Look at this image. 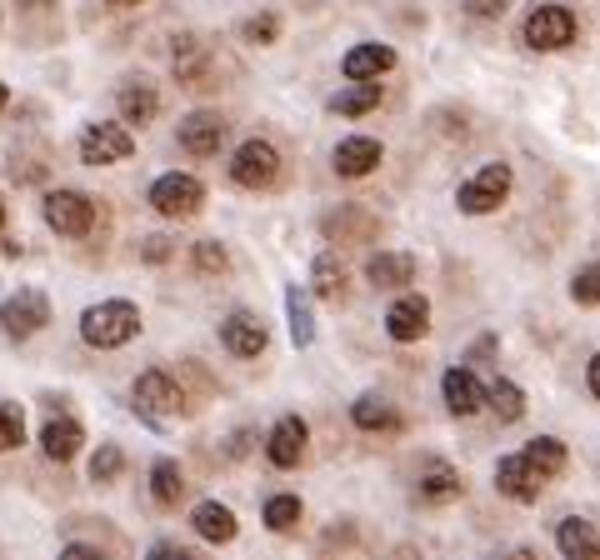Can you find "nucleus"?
Returning a JSON list of instances; mask_svg holds the SVG:
<instances>
[{
  "instance_id": "1",
  "label": "nucleus",
  "mask_w": 600,
  "mask_h": 560,
  "mask_svg": "<svg viewBox=\"0 0 600 560\" xmlns=\"http://www.w3.org/2000/svg\"><path fill=\"white\" fill-rule=\"evenodd\" d=\"M80 335H86V345H96V351H116V345L141 335V311H135L131 301H100L80 315Z\"/></svg>"
},
{
  "instance_id": "2",
  "label": "nucleus",
  "mask_w": 600,
  "mask_h": 560,
  "mask_svg": "<svg viewBox=\"0 0 600 560\" xmlns=\"http://www.w3.org/2000/svg\"><path fill=\"white\" fill-rule=\"evenodd\" d=\"M505 195H511V165L495 161V165L476 171L466 185H460V191H456V205L466 211V216H491V211H501Z\"/></svg>"
},
{
  "instance_id": "3",
  "label": "nucleus",
  "mask_w": 600,
  "mask_h": 560,
  "mask_svg": "<svg viewBox=\"0 0 600 560\" xmlns=\"http://www.w3.org/2000/svg\"><path fill=\"white\" fill-rule=\"evenodd\" d=\"M45 226L66 240L90 236V226H96V201L80 191H51L45 195Z\"/></svg>"
},
{
  "instance_id": "4",
  "label": "nucleus",
  "mask_w": 600,
  "mask_h": 560,
  "mask_svg": "<svg viewBox=\"0 0 600 560\" xmlns=\"http://www.w3.org/2000/svg\"><path fill=\"white\" fill-rule=\"evenodd\" d=\"M200 201H206V185H200L196 175L171 171V175H161V181L151 185L155 216H165V220H186V216H196Z\"/></svg>"
},
{
  "instance_id": "5",
  "label": "nucleus",
  "mask_w": 600,
  "mask_h": 560,
  "mask_svg": "<svg viewBox=\"0 0 600 560\" xmlns=\"http://www.w3.org/2000/svg\"><path fill=\"white\" fill-rule=\"evenodd\" d=\"M275 175H281V151L271 140H246L230 161V181L246 191H265V185H275Z\"/></svg>"
},
{
  "instance_id": "6",
  "label": "nucleus",
  "mask_w": 600,
  "mask_h": 560,
  "mask_svg": "<svg viewBox=\"0 0 600 560\" xmlns=\"http://www.w3.org/2000/svg\"><path fill=\"white\" fill-rule=\"evenodd\" d=\"M135 140L126 126H116V120H96V126L80 130V161L86 165H116V161H131Z\"/></svg>"
},
{
  "instance_id": "7",
  "label": "nucleus",
  "mask_w": 600,
  "mask_h": 560,
  "mask_svg": "<svg viewBox=\"0 0 600 560\" xmlns=\"http://www.w3.org/2000/svg\"><path fill=\"white\" fill-rule=\"evenodd\" d=\"M570 41H576V15L566 6H535L525 15V45L531 51H560Z\"/></svg>"
},
{
  "instance_id": "8",
  "label": "nucleus",
  "mask_w": 600,
  "mask_h": 560,
  "mask_svg": "<svg viewBox=\"0 0 600 560\" xmlns=\"http://www.w3.org/2000/svg\"><path fill=\"white\" fill-rule=\"evenodd\" d=\"M45 325H51V301H45L41 291H15L11 301L0 305V331L15 335V341L45 331Z\"/></svg>"
},
{
  "instance_id": "9",
  "label": "nucleus",
  "mask_w": 600,
  "mask_h": 560,
  "mask_svg": "<svg viewBox=\"0 0 600 560\" xmlns=\"http://www.w3.org/2000/svg\"><path fill=\"white\" fill-rule=\"evenodd\" d=\"M181 386H175L165 370H145V376H135V410H141L145 420H165L181 410Z\"/></svg>"
},
{
  "instance_id": "10",
  "label": "nucleus",
  "mask_w": 600,
  "mask_h": 560,
  "mask_svg": "<svg viewBox=\"0 0 600 560\" xmlns=\"http://www.w3.org/2000/svg\"><path fill=\"white\" fill-rule=\"evenodd\" d=\"M220 345L240 360H255L265 345H271V331H265V321H255L251 311H236V315L220 321Z\"/></svg>"
},
{
  "instance_id": "11",
  "label": "nucleus",
  "mask_w": 600,
  "mask_h": 560,
  "mask_svg": "<svg viewBox=\"0 0 600 560\" xmlns=\"http://www.w3.org/2000/svg\"><path fill=\"white\" fill-rule=\"evenodd\" d=\"M541 485H546V475L535 471L525 455H501V465H495V491L501 496L531 506V500H541Z\"/></svg>"
},
{
  "instance_id": "12",
  "label": "nucleus",
  "mask_w": 600,
  "mask_h": 560,
  "mask_svg": "<svg viewBox=\"0 0 600 560\" xmlns=\"http://www.w3.org/2000/svg\"><path fill=\"white\" fill-rule=\"evenodd\" d=\"M306 441H310L306 420H301V416H281V420L271 426V441H265V455H271L275 471H291V465H301V455H306Z\"/></svg>"
},
{
  "instance_id": "13",
  "label": "nucleus",
  "mask_w": 600,
  "mask_h": 560,
  "mask_svg": "<svg viewBox=\"0 0 600 560\" xmlns=\"http://www.w3.org/2000/svg\"><path fill=\"white\" fill-rule=\"evenodd\" d=\"M385 331H391V341H401V345L421 341V335L430 331V301L426 295H401V301L385 311Z\"/></svg>"
},
{
  "instance_id": "14",
  "label": "nucleus",
  "mask_w": 600,
  "mask_h": 560,
  "mask_svg": "<svg viewBox=\"0 0 600 560\" xmlns=\"http://www.w3.org/2000/svg\"><path fill=\"white\" fill-rule=\"evenodd\" d=\"M226 146V120L210 116V110H196V116L181 120V151L190 155H220Z\"/></svg>"
},
{
  "instance_id": "15",
  "label": "nucleus",
  "mask_w": 600,
  "mask_h": 560,
  "mask_svg": "<svg viewBox=\"0 0 600 560\" xmlns=\"http://www.w3.org/2000/svg\"><path fill=\"white\" fill-rule=\"evenodd\" d=\"M375 165H381V140L371 136H350L336 146V175H350V181H360V175H371Z\"/></svg>"
},
{
  "instance_id": "16",
  "label": "nucleus",
  "mask_w": 600,
  "mask_h": 560,
  "mask_svg": "<svg viewBox=\"0 0 600 560\" xmlns=\"http://www.w3.org/2000/svg\"><path fill=\"white\" fill-rule=\"evenodd\" d=\"M366 280H371L375 291H395V286H411L415 280V256H405V250H381V256L366 260Z\"/></svg>"
},
{
  "instance_id": "17",
  "label": "nucleus",
  "mask_w": 600,
  "mask_h": 560,
  "mask_svg": "<svg viewBox=\"0 0 600 560\" xmlns=\"http://www.w3.org/2000/svg\"><path fill=\"white\" fill-rule=\"evenodd\" d=\"M190 526H196L200 540H210V546H226V540H236V510L220 506V500H200L196 510H190Z\"/></svg>"
},
{
  "instance_id": "18",
  "label": "nucleus",
  "mask_w": 600,
  "mask_h": 560,
  "mask_svg": "<svg viewBox=\"0 0 600 560\" xmlns=\"http://www.w3.org/2000/svg\"><path fill=\"white\" fill-rule=\"evenodd\" d=\"M391 65H395V51L375 41V45H356V51H346V65H340V71H346V80H381Z\"/></svg>"
},
{
  "instance_id": "19",
  "label": "nucleus",
  "mask_w": 600,
  "mask_h": 560,
  "mask_svg": "<svg viewBox=\"0 0 600 560\" xmlns=\"http://www.w3.org/2000/svg\"><path fill=\"white\" fill-rule=\"evenodd\" d=\"M460 491H466V481H460L456 465L430 461L421 471V500H430V506H450V500H460Z\"/></svg>"
},
{
  "instance_id": "20",
  "label": "nucleus",
  "mask_w": 600,
  "mask_h": 560,
  "mask_svg": "<svg viewBox=\"0 0 600 560\" xmlns=\"http://www.w3.org/2000/svg\"><path fill=\"white\" fill-rule=\"evenodd\" d=\"M440 390H446V406L450 416H476L480 406H486V390H480V380L470 376V370H446V380H440Z\"/></svg>"
},
{
  "instance_id": "21",
  "label": "nucleus",
  "mask_w": 600,
  "mask_h": 560,
  "mask_svg": "<svg viewBox=\"0 0 600 560\" xmlns=\"http://www.w3.org/2000/svg\"><path fill=\"white\" fill-rule=\"evenodd\" d=\"M80 441H86V431H80L70 416L61 420H45V431H41V451L51 455V461H76L80 455Z\"/></svg>"
},
{
  "instance_id": "22",
  "label": "nucleus",
  "mask_w": 600,
  "mask_h": 560,
  "mask_svg": "<svg viewBox=\"0 0 600 560\" xmlns=\"http://www.w3.org/2000/svg\"><path fill=\"white\" fill-rule=\"evenodd\" d=\"M155 110H161V96H155L151 80H131V86L120 90V120H131V126H151Z\"/></svg>"
},
{
  "instance_id": "23",
  "label": "nucleus",
  "mask_w": 600,
  "mask_h": 560,
  "mask_svg": "<svg viewBox=\"0 0 600 560\" xmlns=\"http://www.w3.org/2000/svg\"><path fill=\"white\" fill-rule=\"evenodd\" d=\"M556 546H560V556H570V560H596L600 556V536L586 526V520H560V530H556Z\"/></svg>"
},
{
  "instance_id": "24",
  "label": "nucleus",
  "mask_w": 600,
  "mask_h": 560,
  "mask_svg": "<svg viewBox=\"0 0 600 560\" xmlns=\"http://www.w3.org/2000/svg\"><path fill=\"white\" fill-rule=\"evenodd\" d=\"M375 106H381V80H356L350 90L330 96V116H366Z\"/></svg>"
},
{
  "instance_id": "25",
  "label": "nucleus",
  "mask_w": 600,
  "mask_h": 560,
  "mask_svg": "<svg viewBox=\"0 0 600 560\" xmlns=\"http://www.w3.org/2000/svg\"><path fill=\"white\" fill-rule=\"evenodd\" d=\"M375 230H381V220L356 211V205H346L340 216L326 220V236H340V240H375Z\"/></svg>"
},
{
  "instance_id": "26",
  "label": "nucleus",
  "mask_w": 600,
  "mask_h": 560,
  "mask_svg": "<svg viewBox=\"0 0 600 560\" xmlns=\"http://www.w3.org/2000/svg\"><path fill=\"white\" fill-rule=\"evenodd\" d=\"M521 455H525V461H531L541 475H546V481H556V475L566 471V445H560L556 435H535V441L525 445Z\"/></svg>"
},
{
  "instance_id": "27",
  "label": "nucleus",
  "mask_w": 600,
  "mask_h": 560,
  "mask_svg": "<svg viewBox=\"0 0 600 560\" xmlns=\"http://www.w3.org/2000/svg\"><path fill=\"white\" fill-rule=\"evenodd\" d=\"M350 420H356L360 431H401V416H395L381 396H360L356 410H350Z\"/></svg>"
},
{
  "instance_id": "28",
  "label": "nucleus",
  "mask_w": 600,
  "mask_h": 560,
  "mask_svg": "<svg viewBox=\"0 0 600 560\" xmlns=\"http://www.w3.org/2000/svg\"><path fill=\"white\" fill-rule=\"evenodd\" d=\"M151 496L161 500V506H181V496H186V475H181V465L175 461L151 465Z\"/></svg>"
},
{
  "instance_id": "29",
  "label": "nucleus",
  "mask_w": 600,
  "mask_h": 560,
  "mask_svg": "<svg viewBox=\"0 0 600 560\" xmlns=\"http://www.w3.org/2000/svg\"><path fill=\"white\" fill-rule=\"evenodd\" d=\"M310 286H316V295L320 301H330V305L346 301V270H340V260L320 256L316 266H310Z\"/></svg>"
},
{
  "instance_id": "30",
  "label": "nucleus",
  "mask_w": 600,
  "mask_h": 560,
  "mask_svg": "<svg viewBox=\"0 0 600 560\" xmlns=\"http://www.w3.org/2000/svg\"><path fill=\"white\" fill-rule=\"evenodd\" d=\"M285 315H291V341L295 345H310L316 341V315H310V305H306V295L295 291H285Z\"/></svg>"
},
{
  "instance_id": "31",
  "label": "nucleus",
  "mask_w": 600,
  "mask_h": 560,
  "mask_svg": "<svg viewBox=\"0 0 600 560\" xmlns=\"http://www.w3.org/2000/svg\"><path fill=\"white\" fill-rule=\"evenodd\" d=\"M486 400H491V410L501 420H521L525 416V390L515 386V380H495V386L486 390Z\"/></svg>"
},
{
  "instance_id": "32",
  "label": "nucleus",
  "mask_w": 600,
  "mask_h": 560,
  "mask_svg": "<svg viewBox=\"0 0 600 560\" xmlns=\"http://www.w3.org/2000/svg\"><path fill=\"white\" fill-rule=\"evenodd\" d=\"M295 520H301V496H271L265 500V526H271L275 536L295 530Z\"/></svg>"
},
{
  "instance_id": "33",
  "label": "nucleus",
  "mask_w": 600,
  "mask_h": 560,
  "mask_svg": "<svg viewBox=\"0 0 600 560\" xmlns=\"http://www.w3.org/2000/svg\"><path fill=\"white\" fill-rule=\"evenodd\" d=\"M25 441V410L21 406H0V451H15V445Z\"/></svg>"
},
{
  "instance_id": "34",
  "label": "nucleus",
  "mask_w": 600,
  "mask_h": 560,
  "mask_svg": "<svg viewBox=\"0 0 600 560\" xmlns=\"http://www.w3.org/2000/svg\"><path fill=\"white\" fill-rule=\"evenodd\" d=\"M120 471H126V455H120V445H100V451L90 455V481H96V485L116 481Z\"/></svg>"
},
{
  "instance_id": "35",
  "label": "nucleus",
  "mask_w": 600,
  "mask_h": 560,
  "mask_svg": "<svg viewBox=\"0 0 600 560\" xmlns=\"http://www.w3.org/2000/svg\"><path fill=\"white\" fill-rule=\"evenodd\" d=\"M196 270H206V276H226L230 270V256L220 240H200L196 246Z\"/></svg>"
},
{
  "instance_id": "36",
  "label": "nucleus",
  "mask_w": 600,
  "mask_h": 560,
  "mask_svg": "<svg viewBox=\"0 0 600 560\" xmlns=\"http://www.w3.org/2000/svg\"><path fill=\"white\" fill-rule=\"evenodd\" d=\"M570 295H576L580 305H596L600 301V266H580L576 280H570Z\"/></svg>"
},
{
  "instance_id": "37",
  "label": "nucleus",
  "mask_w": 600,
  "mask_h": 560,
  "mask_svg": "<svg viewBox=\"0 0 600 560\" xmlns=\"http://www.w3.org/2000/svg\"><path fill=\"white\" fill-rule=\"evenodd\" d=\"M275 35H281V21H275L271 11H265V15H251V21H246V41H255V45H271Z\"/></svg>"
},
{
  "instance_id": "38",
  "label": "nucleus",
  "mask_w": 600,
  "mask_h": 560,
  "mask_svg": "<svg viewBox=\"0 0 600 560\" xmlns=\"http://www.w3.org/2000/svg\"><path fill=\"white\" fill-rule=\"evenodd\" d=\"M466 11H470V15H486V21H491V15L505 11V0H466Z\"/></svg>"
},
{
  "instance_id": "39",
  "label": "nucleus",
  "mask_w": 600,
  "mask_h": 560,
  "mask_svg": "<svg viewBox=\"0 0 600 560\" xmlns=\"http://www.w3.org/2000/svg\"><path fill=\"white\" fill-rule=\"evenodd\" d=\"M251 441H255L251 431H236V435H230V445H226V455H230V461H240V455L251 451Z\"/></svg>"
},
{
  "instance_id": "40",
  "label": "nucleus",
  "mask_w": 600,
  "mask_h": 560,
  "mask_svg": "<svg viewBox=\"0 0 600 560\" xmlns=\"http://www.w3.org/2000/svg\"><path fill=\"white\" fill-rule=\"evenodd\" d=\"M171 256V240L165 236H151V246H145V260H165Z\"/></svg>"
},
{
  "instance_id": "41",
  "label": "nucleus",
  "mask_w": 600,
  "mask_h": 560,
  "mask_svg": "<svg viewBox=\"0 0 600 560\" xmlns=\"http://www.w3.org/2000/svg\"><path fill=\"white\" fill-rule=\"evenodd\" d=\"M586 386H590V396L600 400V356H590V370H586Z\"/></svg>"
},
{
  "instance_id": "42",
  "label": "nucleus",
  "mask_w": 600,
  "mask_h": 560,
  "mask_svg": "<svg viewBox=\"0 0 600 560\" xmlns=\"http://www.w3.org/2000/svg\"><path fill=\"white\" fill-rule=\"evenodd\" d=\"M6 106H11V90H6V86H0V110H6Z\"/></svg>"
},
{
  "instance_id": "43",
  "label": "nucleus",
  "mask_w": 600,
  "mask_h": 560,
  "mask_svg": "<svg viewBox=\"0 0 600 560\" xmlns=\"http://www.w3.org/2000/svg\"><path fill=\"white\" fill-rule=\"evenodd\" d=\"M21 6H51V0H21Z\"/></svg>"
},
{
  "instance_id": "44",
  "label": "nucleus",
  "mask_w": 600,
  "mask_h": 560,
  "mask_svg": "<svg viewBox=\"0 0 600 560\" xmlns=\"http://www.w3.org/2000/svg\"><path fill=\"white\" fill-rule=\"evenodd\" d=\"M0 230H6V201H0Z\"/></svg>"
},
{
  "instance_id": "45",
  "label": "nucleus",
  "mask_w": 600,
  "mask_h": 560,
  "mask_svg": "<svg viewBox=\"0 0 600 560\" xmlns=\"http://www.w3.org/2000/svg\"><path fill=\"white\" fill-rule=\"evenodd\" d=\"M116 6H135V0H116Z\"/></svg>"
}]
</instances>
